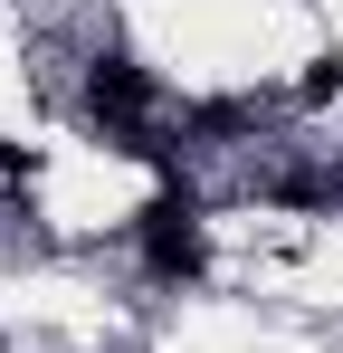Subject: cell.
I'll use <instances>...</instances> for the list:
<instances>
[{
    "instance_id": "1",
    "label": "cell",
    "mask_w": 343,
    "mask_h": 353,
    "mask_svg": "<svg viewBox=\"0 0 343 353\" xmlns=\"http://www.w3.org/2000/svg\"><path fill=\"white\" fill-rule=\"evenodd\" d=\"M134 248H143V268L163 287H191L200 277V191L191 181H163L143 201V220H134Z\"/></svg>"
},
{
    "instance_id": "2",
    "label": "cell",
    "mask_w": 343,
    "mask_h": 353,
    "mask_svg": "<svg viewBox=\"0 0 343 353\" xmlns=\"http://www.w3.org/2000/svg\"><path fill=\"white\" fill-rule=\"evenodd\" d=\"M153 105H163V86H153L143 58H124V48H96V58H86V115L114 124V143L153 134Z\"/></svg>"
},
{
    "instance_id": "3",
    "label": "cell",
    "mask_w": 343,
    "mask_h": 353,
    "mask_svg": "<svg viewBox=\"0 0 343 353\" xmlns=\"http://www.w3.org/2000/svg\"><path fill=\"white\" fill-rule=\"evenodd\" d=\"M295 96H305V105H324V96H343V58H315L305 77H295Z\"/></svg>"
}]
</instances>
